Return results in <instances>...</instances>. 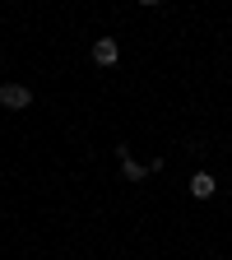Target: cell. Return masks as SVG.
<instances>
[{"label": "cell", "mask_w": 232, "mask_h": 260, "mask_svg": "<svg viewBox=\"0 0 232 260\" xmlns=\"http://www.w3.org/2000/svg\"><path fill=\"white\" fill-rule=\"evenodd\" d=\"M116 158H121V172H125L130 181H144V177L153 172V162H135V158H130V144H121V149H116Z\"/></svg>", "instance_id": "1"}, {"label": "cell", "mask_w": 232, "mask_h": 260, "mask_svg": "<svg viewBox=\"0 0 232 260\" xmlns=\"http://www.w3.org/2000/svg\"><path fill=\"white\" fill-rule=\"evenodd\" d=\"M0 103H5L10 112H23V107L32 103V88H23V84H5V88H0Z\"/></svg>", "instance_id": "2"}, {"label": "cell", "mask_w": 232, "mask_h": 260, "mask_svg": "<svg viewBox=\"0 0 232 260\" xmlns=\"http://www.w3.org/2000/svg\"><path fill=\"white\" fill-rule=\"evenodd\" d=\"M116 56H121L116 38H97V42H93V60H97V65H116Z\"/></svg>", "instance_id": "3"}, {"label": "cell", "mask_w": 232, "mask_h": 260, "mask_svg": "<svg viewBox=\"0 0 232 260\" xmlns=\"http://www.w3.org/2000/svg\"><path fill=\"white\" fill-rule=\"evenodd\" d=\"M214 190H218V181H214L209 172H195V177H190V195H195V200H209Z\"/></svg>", "instance_id": "4"}]
</instances>
